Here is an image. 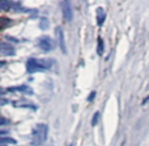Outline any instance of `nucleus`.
Wrapping results in <instances>:
<instances>
[{
	"label": "nucleus",
	"mask_w": 149,
	"mask_h": 146,
	"mask_svg": "<svg viewBox=\"0 0 149 146\" xmlns=\"http://www.w3.org/2000/svg\"><path fill=\"white\" fill-rule=\"evenodd\" d=\"M52 66V62L50 59H38V58H29L26 64V68H27V72L29 74H33V73L37 72H43L48 68H50Z\"/></svg>",
	"instance_id": "nucleus-1"
},
{
	"label": "nucleus",
	"mask_w": 149,
	"mask_h": 146,
	"mask_svg": "<svg viewBox=\"0 0 149 146\" xmlns=\"http://www.w3.org/2000/svg\"><path fill=\"white\" fill-rule=\"evenodd\" d=\"M48 137V126L46 124H38L32 132V145L41 146Z\"/></svg>",
	"instance_id": "nucleus-2"
},
{
	"label": "nucleus",
	"mask_w": 149,
	"mask_h": 146,
	"mask_svg": "<svg viewBox=\"0 0 149 146\" xmlns=\"http://www.w3.org/2000/svg\"><path fill=\"white\" fill-rule=\"evenodd\" d=\"M38 46L44 52H49L54 48V42L48 36H42L38 39Z\"/></svg>",
	"instance_id": "nucleus-3"
},
{
	"label": "nucleus",
	"mask_w": 149,
	"mask_h": 146,
	"mask_svg": "<svg viewBox=\"0 0 149 146\" xmlns=\"http://www.w3.org/2000/svg\"><path fill=\"white\" fill-rule=\"evenodd\" d=\"M55 35L57 38V43L59 45V48L63 54H66V47H65V40H64L63 31L61 30L60 27H57L55 29Z\"/></svg>",
	"instance_id": "nucleus-4"
},
{
	"label": "nucleus",
	"mask_w": 149,
	"mask_h": 146,
	"mask_svg": "<svg viewBox=\"0 0 149 146\" xmlns=\"http://www.w3.org/2000/svg\"><path fill=\"white\" fill-rule=\"evenodd\" d=\"M61 10L63 17L66 22H72V10L68 1H62L61 2Z\"/></svg>",
	"instance_id": "nucleus-5"
},
{
	"label": "nucleus",
	"mask_w": 149,
	"mask_h": 146,
	"mask_svg": "<svg viewBox=\"0 0 149 146\" xmlns=\"http://www.w3.org/2000/svg\"><path fill=\"white\" fill-rule=\"evenodd\" d=\"M0 52L4 56H13L15 54V50L10 44L8 43H2L0 44Z\"/></svg>",
	"instance_id": "nucleus-6"
},
{
	"label": "nucleus",
	"mask_w": 149,
	"mask_h": 146,
	"mask_svg": "<svg viewBox=\"0 0 149 146\" xmlns=\"http://www.w3.org/2000/svg\"><path fill=\"white\" fill-rule=\"evenodd\" d=\"M9 92H22V93H25V94H32L33 93V90H32L30 87L26 86H17V87H13V88H9L8 89Z\"/></svg>",
	"instance_id": "nucleus-7"
},
{
	"label": "nucleus",
	"mask_w": 149,
	"mask_h": 146,
	"mask_svg": "<svg viewBox=\"0 0 149 146\" xmlns=\"http://www.w3.org/2000/svg\"><path fill=\"white\" fill-rule=\"evenodd\" d=\"M98 15H97V25L98 26H102V24L104 23L105 21V17H106V13L103 11L102 8H99L97 10Z\"/></svg>",
	"instance_id": "nucleus-8"
},
{
	"label": "nucleus",
	"mask_w": 149,
	"mask_h": 146,
	"mask_svg": "<svg viewBox=\"0 0 149 146\" xmlns=\"http://www.w3.org/2000/svg\"><path fill=\"white\" fill-rule=\"evenodd\" d=\"M104 51V42L102 38H98L97 40V54L98 55H102Z\"/></svg>",
	"instance_id": "nucleus-9"
},
{
	"label": "nucleus",
	"mask_w": 149,
	"mask_h": 146,
	"mask_svg": "<svg viewBox=\"0 0 149 146\" xmlns=\"http://www.w3.org/2000/svg\"><path fill=\"white\" fill-rule=\"evenodd\" d=\"M0 143L2 145L3 144H17V141L9 137H1L0 138Z\"/></svg>",
	"instance_id": "nucleus-10"
},
{
	"label": "nucleus",
	"mask_w": 149,
	"mask_h": 146,
	"mask_svg": "<svg viewBox=\"0 0 149 146\" xmlns=\"http://www.w3.org/2000/svg\"><path fill=\"white\" fill-rule=\"evenodd\" d=\"M39 26L42 30H47L48 28H49V22H48V20L46 19V17H43V19H41V21H40Z\"/></svg>",
	"instance_id": "nucleus-11"
},
{
	"label": "nucleus",
	"mask_w": 149,
	"mask_h": 146,
	"mask_svg": "<svg viewBox=\"0 0 149 146\" xmlns=\"http://www.w3.org/2000/svg\"><path fill=\"white\" fill-rule=\"evenodd\" d=\"M98 119H99V111H96V112L93 115V117H92V121H91L92 127H95V126L97 125Z\"/></svg>",
	"instance_id": "nucleus-12"
},
{
	"label": "nucleus",
	"mask_w": 149,
	"mask_h": 146,
	"mask_svg": "<svg viewBox=\"0 0 149 146\" xmlns=\"http://www.w3.org/2000/svg\"><path fill=\"white\" fill-rule=\"evenodd\" d=\"M95 95H96V92H95V91H93V92L90 93L89 97H88V101H92V100H93V99L95 98Z\"/></svg>",
	"instance_id": "nucleus-13"
},
{
	"label": "nucleus",
	"mask_w": 149,
	"mask_h": 146,
	"mask_svg": "<svg viewBox=\"0 0 149 146\" xmlns=\"http://www.w3.org/2000/svg\"><path fill=\"white\" fill-rule=\"evenodd\" d=\"M147 102H149V96L148 97H146V98L143 100V102H142V104H146Z\"/></svg>",
	"instance_id": "nucleus-14"
},
{
	"label": "nucleus",
	"mask_w": 149,
	"mask_h": 146,
	"mask_svg": "<svg viewBox=\"0 0 149 146\" xmlns=\"http://www.w3.org/2000/svg\"><path fill=\"white\" fill-rule=\"evenodd\" d=\"M5 123H6V121H5V119H3L2 117V119H1V126H3Z\"/></svg>",
	"instance_id": "nucleus-15"
},
{
	"label": "nucleus",
	"mask_w": 149,
	"mask_h": 146,
	"mask_svg": "<svg viewBox=\"0 0 149 146\" xmlns=\"http://www.w3.org/2000/svg\"><path fill=\"white\" fill-rule=\"evenodd\" d=\"M70 146H72V144H70Z\"/></svg>",
	"instance_id": "nucleus-16"
}]
</instances>
